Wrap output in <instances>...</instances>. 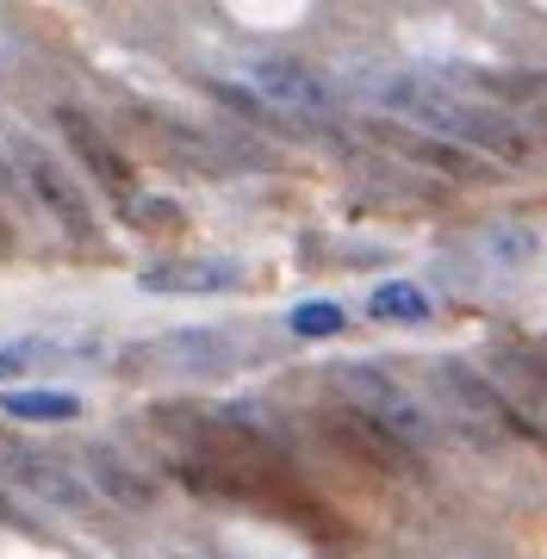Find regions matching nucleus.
<instances>
[{"mask_svg":"<svg viewBox=\"0 0 547 559\" xmlns=\"http://www.w3.org/2000/svg\"><path fill=\"white\" fill-rule=\"evenodd\" d=\"M243 360L237 336L218 323H193V330H168V336L131 348V367H156V373H187V380H218Z\"/></svg>","mask_w":547,"mask_h":559,"instance_id":"obj_6","label":"nucleus"},{"mask_svg":"<svg viewBox=\"0 0 547 559\" xmlns=\"http://www.w3.org/2000/svg\"><path fill=\"white\" fill-rule=\"evenodd\" d=\"M7 473H13V485H20L25 498L50 503V510H62V516H87L94 510V485L82 479V466H69V460L57 454H32V448H7Z\"/></svg>","mask_w":547,"mask_h":559,"instance_id":"obj_7","label":"nucleus"},{"mask_svg":"<svg viewBox=\"0 0 547 559\" xmlns=\"http://www.w3.org/2000/svg\"><path fill=\"white\" fill-rule=\"evenodd\" d=\"M237 75H243L249 94H262L274 112H286L293 124H324L343 112V87L330 75H318L311 62L299 57H274V50H243L237 57Z\"/></svg>","mask_w":547,"mask_h":559,"instance_id":"obj_2","label":"nucleus"},{"mask_svg":"<svg viewBox=\"0 0 547 559\" xmlns=\"http://www.w3.org/2000/svg\"><path fill=\"white\" fill-rule=\"evenodd\" d=\"M50 355V342L25 336V342H0V380H20L25 367H38V360Z\"/></svg>","mask_w":547,"mask_h":559,"instance_id":"obj_16","label":"nucleus"},{"mask_svg":"<svg viewBox=\"0 0 547 559\" xmlns=\"http://www.w3.org/2000/svg\"><path fill=\"white\" fill-rule=\"evenodd\" d=\"M0 200H32V193H25V180H20V162H13L7 143H0Z\"/></svg>","mask_w":547,"mask_h":559,"instance_id":"obj_17","label":"nucleus"},{"mask_svg":"<svg viewBox=\"0 0 547 559\" xmlns=\"http://www.w3.org/2000/svg\"><path fill=\"white\" fill-rule=\"evenodd\" d=\"M429 293L417 286V280H380L373 293H367V318L380 323H405V330H417V323H429Z\"/></svg>","mask_w":547,"mask_h":559,"instance_id":"obj_11","label":"nucleus"},{"mask_svg":"<svg viewBox=\"0 0 547 559\" xmlns=\"http://www.w3.org/2000/svg\"><path fill=\"white\" fill-rule=\"evenodd\" d=\"M429 385H436V399L448 404V417L461 423L473 441L528 436V423L504 404V392H498L486 373H473L466 360H429Z\"/></svg>","mask_w":547,"mask_h":559,"instance_id":"obj_4","label":"nucleus"},{"mask_svg":"<svg viewBox=\"0 0 547 559\" xmlns=\"http://www.w3.org/2000/svg\"><path fill=\"white\" fill-rule=\"evenodd\" d=\"M330 385L348 399V411H361L367 423H380L385 436H399L417 454L436 441V417L405 392V380L385 373L380 360H343V367H330Z\"/></svg>","mask_w":547,"mask_h":559,"instance_id":"obj_3","label":"nucleus"},{"mask_svg":"<svg viewBox=\"0 0 547 559\" xmlns=\"http://www.w3.org/2000/svg\"><path fill=\"white\" fill-rule=\"evenodd\" d=\"M286 330H293L299 342H330V336L348 330V311L336 299H299L293 311H286Z\"/></svg>","mask_w":547,"mask_h":559,"instance_id":"obj_13","label":"nucleus"},{"mask_svg":"<svg viewBox=\"0 0 547 559\" xmlns=\"http://www.w3.org/2000/svg\"><path fill=\"white\" fill-rule=\"evenodd\" d=\"M243 286V267L237 261H163V267H143L138 293H156V299H212V293H237Z\"/></svg>","mask_w":547,"mask_h":559,"instance_id":"obj_9","label":"nucleus"},{"mask_svg":"<svg viewBox=\"0 0 547 559\" xmlns=\"http://www.w3.org/2000/svg\"><path fill=\"white\" fill-rule=\"evenodd\" d=\"M0 417H13V423H75L82 417V399H75V392H50V385L0 392Z\"/></svg>","mask_w":547,"mask_h":559,"instance_id":"obj_12","label":"nucleus"},{"mask_svg":"<svg viewBox=\"0 0 547 559\" xmlns=\"http://www.w3.org/2000/svg\"><path fill=\"white\" fill-rule=\"evenodd\" d=\"M124 218H131V224H150V230H175V224H181V205L150 200V193H131V200H124Z\"/></svg>","mask_w":547,"mask_h":559,"instance_id":"obj_15","label":"nucleus"},{"mask_svg":"<svg viewBox=\"0 0 547 559\" xmlns=\"http://www.w3.org/2000/svg\"><path fill=\"white\" fill-rule=\"evenodd\" d=\"M75 466H82V479L94 485V498L112 503V510H150V503H156V479L138 473L112 441H87L82 454H75Z\"/></svg>","mask_w":547,"mask_h":559,"instance_id":"obj_8","label":"nucleus"},{"mask_svg":"<svg viewBox=\"0 0 547 559\" xmlns=\"http://www.w3.org/2000/svg\"><path fill=\"white\" fill-rule=\"evenodd\" d=\"M486 249H491V261H504V267H528L542 242H535V230H523V224H491Z\"/></svg>","mask_w":547,"mask_h":559,"instance_id":"obj_14","label":"nucleus"},{"mask_svg":"<svg viewBox=\"0 0 547 559\" xmlns=\"http://www.w3.org/2000/svg\"><path fill=\"white\" fill-rule=\"evenodd\" d=\"M50 119H57V131L69 138V150H75V156L87 162V175L100 180L106 193H119V200H131V162H124L119 150L106 143V131H100V124L87 119V112H75V106H57Z\"/></svg>","mask_w":547,"mask_h":559,"instance_id":"obj_10","label":"nucleus"},{"mask_svg":"<svg viewBox=\"0 0 547 559\" xmlns=\"http://www.w3.org/2000/svg\"><path fill=\"white\" fill-rule=\"evenodd\" d=\"M348 94H361L367 106H380L385 119L417 124L429 138H448L461 150L479 156H504V162H528V138L504 112H491L486 100H466L454 94V81L436 75H399V69H367L361 81H348Z\"/></svg>","mask_w":547,"mask_h":559,"instance_id":"obj_1","label":"nucleus"},{"mask_svg":"<svg viewBox=\"0 0 547 559\" xmlns=\"http://www.w3.org/2000/svg\"><path fill=\"white\" fill-rule=\"evenodd\" d=\"M7 150H13V162H20L25 193H32L69 237H94V230H100V224H94V205H87V187L69 175L32 131H7Z\"/></svg>","mask_w":547,"mask_h":559,"instance_id":"obj_5","label":"nucleus"}]
</instances>
